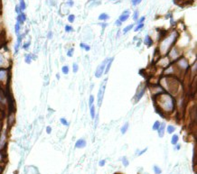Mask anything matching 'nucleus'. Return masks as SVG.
Listing matches in <instances>:
<instances>
[{"instance_id":"nucleus-1","label":"nucleus","mask_w":197,"mask_h":174,"mask_svg":"<svg viewBox=\"0 0 197 174\" xmlns=\"http://www.w3.org/2000/svg\"><path fill=\"white\" fill-rule=\"evenodd\" d=\"M157 103L159 108H161L165 112H172L175 107V101L173 96L168 93H161L157 96Z\"/></svg>"},{"instance_id":"nucleus-2","label":"nucleus","mask_w":197,"mask_h":174,"mask_svg":"<svg viewBox=\"0 0 197 174\" xmlns=\"http://www.w3.org/2000/svg\"><path fill=\"white\" fill-rule=\"evenodd\" d=\"M178 34L176 32H173L171 34H169L167 37H166L164 40L162 41L159 44V51L162 54H166V52H168V51L171 49V47L174 45V43L176 42V38H177Z\"/></svg>"},{"instance_id":"nucleus-3","label":"nucleus","mask_w":197,"mask_h":174,"mask_svg":"<svg viewBox=\"0 0 197 174\" xmlns=\"http://www.w3.org/2000/svg\"><path fill=\"white\" fill-rule=\"evenodd\" d=\"M162 86L166 88L169 93H176L178 89V81L175 78H163L160 80Z\"/></svg>"},{"instance_id":"nucleus-4","label":"nucleus","mask_w":197,"mask_h":174,"mask_svg":"<svg viewBox=\"0 0 197 174\" xmlns=\"http://www.w3.org/2000/svg\"><path fill=\"white\" fill-rule=\"evenodd\" d=\"M10 79V72L8 69H0V86H6Z\"/></svg>"},{"instance_id":"nucleus-5","label":"nucleus","mask_w":197,"mask_h":174,"mask_svg":"<svg viewBox=\"0 0 197 174\" xmlns=\"http://www.w3.org/2000/svg\"><path fill=\"white\" fill-rule=\"evenodd\" d=\"M10 66V61H8V57L0 51V69H7Z\"/></svg>"},{"instance_id":"nucleus-6","label":"nucleus","mask_w":197,"mask_h":174,"mask_svg":"<svg viewBox=\"0 0 197 174\" xmlns=\"http://www.w3.org/2000/svg\"><path fill=\"white\" fill-rule=\"evenodd\" d=\"M108 62V59L104 60V61H102L100 65H99V67L97 68L96 70V72H95V76L96 78H100L103 74H104V71H105V67H106V64Z\"/></svg>"},{"instance_id":"nucleus-7","label":"nucleus","mask_w":197,"mask_h":174,"mask_svg":"<svg viewBox=\"0 0 197 174\" xmlns=\"http://www.w3.org/2000/svg\"><path fill=\"white\" fill-rule=\"evenodd\" d=\"M105 87H106V80L102 83V85L100 87L99 89V93H98V106H100L102 104V100H103V96H104V91Z\"/></svg>"},{"instance_id":"nucleus-8","label":"nucleus","mask_w":197,"mask_h":174,"mask_svg":"<svg viewBox=\"0 0 197 174\" xmlns=\"http://www.w3.org/2000/svg\"><path fill=\"white\" fill-rule=\"evenodd\" d=\"M177 66L179 67V69H180V70H182V71H186V70H187V68H188V61H187V60L185 59V57L181 58V59L177 61Z\"/></svg>"},{"instance_id":"nucleus-9","label":"nucleus","mask_w":197,"mask_h":174,"mask_svg":"<svg viewBox=\"0 0 197 174\" xmlns=\"http://www.w3.org/2000/svg\"><path fill=\"white\" fill-rule=\"evenodd\" d=\"M170 57H171L172 60H176L180 57V52L176 48H173L171 49V52H170Z\"/></svg>"},{"instance_id":"nucleus-10","label":"nucleus","mask_w":197,"mask_h":174,"mask_svg":"<svg viewBox=\"0 0 197 174\" xmlns=\"http://www.w3.org/2000/svg\"><path fill=\"white\" fill-rule=\"evenodd\" d=\"M144 92H145V86L142 87L141 88H138V91H137V96H136V101H138L142 96L144 95Z\"/></svg>"},{"instance_id":"nucleus-11","label":"nucleus","mask_w":197,"mask_h":174,"mask_svg":"<svg viewBox=\"0 0 197 174\" xmlns=\"http://www.w3.org/2000/svg\"><path fill=\"white\" fill-rule=\"evenodd\" d=\"M165 129H166V123H162V124H160V126H159V128L157 129L159 137H161L162 138V137L164 136Z\"/></svg>"},{"instance_id":"nucleus-12","label":"nucleus","mask_w":197,"mask_h":174,"mask_svg":"<svg viewBox=\"0 0 197 174\" xmlns=\"http://www.w3.org/2000/svg\"><path fill=\"white\" fill-rule=\"evenodd\" d=\"M86 146V141L84 139H79L78 141L76 142V144H75V147L76 148H84Z\"/></svg>"},{"instance_id":"nucleus-13","label":"nucleus","mask_w":197,"mask_h":174,"mask_svg":"<svg viewBox=\"0 0 197 174\" xmlns=\"http://www.w3.org/2000/svg\"><path fill=\"white\" fill-rule=\"evenodd\" d=\"M129 14H130L129 11H125V12L119 16V21L122 23V22H125L126 20H128V18L129 17Z\"/></svg>"},{"instance_id":"nucleus-14","label":"nucleus","mask_w":197,"mask_h":174,"mask_svg":"<svg viewBox=\"0 0 197 174\" xmlns=\"http://www.w3.org/2000/svg\"><path fill=\"white\" fill-rule=\"evenodd\" d=\"M7 124H8L9 126H12L14 124V113H11L9 115V116L7 117Z\"/></svg>"},{"instance_id":"nucleus-15","label":"nucleus","mask_w":197,"mask_h":174,"mask_svg":"<svg viewBox=\"0 0 197 174\" xmlns=\"http://www.w3.org/2000/svg\"><path fill=\"white\" fill-rule=\"evenodd\" d=\"M112 61H113V58H109V59H108V62H107V64H106V67H105L104 73H108V72H109V69H110V67H111Z\"/></svg>"},{"instance_id":"nucleus-16","label":"nucleus","mask_w":197,"mask_h":174,"mask_svg":"<svg viewBox=\"0 0 197 174\" xmlns=\"http://www.w3.org/2000/svg\"><path fill=\"white\" fill-rule=\"evenodd\" d=\"M33 55H32V54H26L25 57H24V61H25L27 64H30L32 62V61L34 59V57H33Z\"/></svg>"},{"instance_id":"nucleus-17","label":"nucleus","mask_w":197,"mask_h":174,"mask_svg":"<svg viewBox=\"0 0 197 174\" xmlns=\"http://www.w3.org/2000/svg\"><path fill=\"white\" fill-rule=\"evenodd\" d=\"M25 19H26L25 14H23V13H21V14H19V16H18V18H17V20H18L17 23H18L19 24H22L24 21H25Z\"/></svg>"},{"instance_id":"nucleus-18","label":"nucleus","mask_w":197,"mask_h":174,"mask_svg":"<svg viewBox=\"0 0 197 174\" xmlns=\"http://www.w3.org/2000/svg\"><path fill=\"white\" fill-rule=\"evenodd\" d=\"M144 42H145V43L147 45V46H148V47H150V46L152 45V43H153V41H152V39L150 38V36L147 35V36H146V38H145V40H144Z\"/></svg>"},{"instance_id":"nucleus-19","label":"nucleus","mask_w":197,"mask_h":174,"mask_svg":"<svg viewBox=\"0 0 197 174\" xmlns=\"http://www.w3.org/2000/svg\"><path fill=\"white\" fill-rule=\"evenodd\" d=\"M90 116H91V118L92 119H94L95 118V107H94V105H91V106H90Z\"/></svg>"},{"instance_id":"nucleus-20","label":"nucleus","mask_w":197,"mask_h":174,"mask_svg":"<svg viewBox=\"0 0 197 174\" xmlns=\"http://www.w3.org/2000/svg\"><path fill=\"white\" fill-rule=\"evenodd\" d=\"M178 140H179V137H178L177 134H174L173 136H172V139H171V143H172V144H174V145H176V144H177Z\"/></svg>"},{"instance_id":"nucleus-21","label":"nucleus","mask_w":197,"mask_h":174,"mask_svg":"<svg viewBox=\"0 0 197 174\" xmlns=\"http://www.w3.org/2000/svg\"><path fill=\"white\" fill-rule=\"evenodd\" d=\"M128 123H126L123 126L121 127V133H122L123 134H126V132L128 131Z\"/></svg>"},{"instance_id":"nucleus-22","label":"nucleus","mask_w":197,"mask_h":174,"mask_svg":"<svg viewBox=\"0 0 197 174\" xmlns=\"http://www.w3.org/2000/svg\"><path fill=\"white\" fill-rule=\"evenodd\" d=\"M20 11H24L25 9V3H24V0H20Z\"/></svg>"},{"instance_id":"nucleus-23","label":"nucleus","mask_w":197,"mask_h":174,"mask_svg":"<svg viewBox=\"0 0 197 174\" xmlns=\"http://www.w3.org/2000/svg\"><path fill=\"white\" fill-rule=\"evenodd\" d=\"M175 131H176V128H175L174 125H168L167 126V133L168 134H173Z\"/></svg>"},{"instance_id":"nucleus-24","label":"nucleus","mask_w":197,"mask_h":174,"mask_svg":"<svg viewBox=\"0 0 197 174\" xmlns=\"http://www.w3.org/2000/svg\"><path fill=\"white\" fill-rule=\"evenodd\" d=\"M159 126H160V122H159V121H156L155 124L153 125V130H154V131H157Z\"/></svg>"},{"instance_id":"nucleus-25","label":"nucleus","mask_w":197,"mask_h":174,"mask_svg":"<svg viewBox=\"0 0 197 174\" xmlns=\"http://www.w3.org/2000/svg\"><path fill=\"white\" fill-rule=\"evenodd\" d=\"M62 73H63V74H65V75H66V74H68V73H69V67H68V66H63V67H62Z\"/></svg>"},{"instance_id":"nucleus-26","label":"nucleus","mask_w":197,"mask_h":174,"mask_svg":"<svg viewBox=\"0 0 197 174\" xmlns=\"http://www.w3.org/2000/svg\"><path fill=\"white\" fill-rule=\"evenodd\" d=\"M108 18H109V15H108L107 14H101L100 16H99V19H100V20H106V19H108Z\"/></svg>"},{"instance_id":"nucleus-27","label":"nucleus","mask_w":197,"mask_h":174,"mask_svg":"<svg viewBox=\"0 0 197 174\" xmlns=\"http://www.w3.org/2000/svg\"><path fill=\"white\" fill-rule=\"evenodd\" d=\"M81 47L83 48V49L85 50V51H90V47L89 46V45L85 44V43H81Z\"/></svg>"},{"instance_id":"nucleus-28","label":"nucleus","mask_w":197,"mask_h":174,"mask_svg":"<svg viewBox=\"0 0 197 174\" xmlns=\"http://www.w3.org/2000/svg\"><path fill=\"white\" fill-rule=\"evenodd\" d=\"M154 171H155V173L156 174H161V172H162L161 169H160L159 167H157V166H155Z\"/></svg>"},{"instance_id":"nucleus-29","label":"nucleus","mask_w":197,"mask_h":174,"mask_svg":"<svg viewBox=\"0 0 197 174\" xmlns=\"http://www.w3.org/2000/svg\"><path fill=\"white\" fill-rule=\"evenodd\" d=\"M60 121H61V123H62V125H69V123L67 122V120L65 119V118H61L60 119Z\"/></svg>"},{"instance_id":"nucleus-30","label":"nucleus","mask_w":197,"mask_h":174,"mask_svg":"<svg viewBox=\"0 0 197 174\" xmlns=\"http://www.w3.org/2000/svg\"><path fill=\"white\" fill-rule=\"evenodd\" d=\"M132 27H133V24H130V25H128V26H127L126 28L124 29V31H123V32H124V33H128V31H129V30H131V28H132Z\"/></svg>"},{"instance_id":"nucleus-31","label":"nucleus","mask_w":197,"mask_h":174,"mask_svg":"<svg viewBox=\"0 0 197 174\" xmlns=\"http://www.w3.org/2000/svg\"><path fill=\"white\" fill-rule=\"evenodd\" d=\"M14 28H15V33H16V34H19V31H20V24H18V23H17V24H15V27H14Z\"/></svg>"},{"instance_id":"nucleus-32","label":"nucleus","mask_w":197,"mask_h":174,"mask_svg":"<svg viewBox=\"0 0 197 174\" xmlns=\"http://www.w3.org/2000/svg\"><path fill=\"white\" fill-rule=\"evenodd\" d=\"M93 102H94V96L91 95V96H90V100H89V105L90 106H91V105H93Z\"/></svg>"},{"instance_id":"nucleus-33","label":"nucleus","mask_w":197,"mask_h":174,"mask_svg":"<svg viewBox=\"0 0 197 174\" xmlns=\"http://www.w3.org/2000/svg\"><path fill=\"white\" fill-rule=\"evenodd\" d=\"M142 27H144V24H138L137 27L135 28V32H138V31H139L140 29L142 28Z\"/></svg>"},{"instance_id":"nucleus-34","label":"nucleus","mask_w":197,"mask_h":174,"mask_svg":"<svg viewBox=\"0 0 197 174\" xmlns=\"http://www.w3.org/2000/svg\"><path fill=\"white\" fill-rule=\"evenodd\" d=\"M74 18H75V16H74L73 14H71V15H69V17H68V20H69L70 23H72V22L74 21Z\"/></svg>"},{"instance_id":"nucleus-35","label":"nucleus","mask_w":197,"mask_h":174,"mask_svg":"<svg viewBox=\"0 0 197 174\" xmlns=\"http://www.w3.org/2000/svg\"><path fill=\"white\" fill-rule=\"evenodd\" d=\"M122 162H123V164L125 165V166H128V161L127 160L126 157H123V158H122Z\"/></svg>"},{"instance_id":"nucleus-36","label":"nucleus","mask_w":197,"mask_h":174,"mask_svg":"<svg viewBox=\"0 0 197 174\" xmlns=\"http://www.w3.org/2000/svg\"><path fill=\"white\" fill-rule=\"evenodd\" d=\"M29 46H30V42H25L24 45H23V49L24 50H27L29 48Z\"/></svg>"},{"instance_id":"nucleus-37","label":"nucleus","mask_w":197,"mask_h":174,"mask_svg":"<svg viewBox=\"0 0 197 174\" xmlns=\"http://www.w3.org/2000/svg\"><path fill=\"white\" fill-rule=\"evenodd\" d=\"M72 54H73V48H71V49L69 50V52H67V55L69 57H71L72 56Z\"/></svg>"},{"instance_id":"nucleus-38","label":"nucleus","mask_w":197,"mask_h":174,"mask_svg":"<svg viewBox=\"0 0 197 174\" xmlns=\"http://www.w3.org/2000/svg\"><path fill=\"white\" fill-rule=\"evenodd\" d=\"M78 69H79L78 65H77L76 63H73V72L74 73H76L77 71H78Z\"/></svg>"},{"instance_id":"nucleus-39","label":"nucleus","mask_w":197,"mask_h":174,"mask_svg":"<svg viewBox=\"0 0 197 174\" xmlns=\"http://www.w3.org/2000/svg\"><path fill=\"white\" fill-rule=\"evenodd\" d=\"M141 1H142V0H132V3H133L134 5H138Z\"/></svg>"},{"instance_id":"nucleus-40","label":"nucleus","mask_w":197,"mask_h":174,"mask_svg":"<svg viewBox=\"0 0 197 174\" xmlns=\"http://www.w3.org/2000/svg\"><path fill=\"white\" fill-rule=\"evenodd\" d=\"M65 31H66V32H71V31H72V27L69 25H66L65 26Z\"/></svg>"},{"instance_id":"nucleus-41","label":"nucleus","mask_w":197,"mask_h":174,"mask_svg":"<svg viewBox=\"0 0 197 174\" xmlns=\"http://www.w3.org/2000/svg\"><path fill=\"white\" fill-rule=\"evenodd\" d=\"M46 133H47L48 134H50L51 133H52V127H51V126L46 127Z\"/></svg>"},{"instance_id":"nucleus-42","label":"nucleus","mask_w":197,"mask_h":174,"mask_svg":"<svg viewBox=\"0 0 197 174\" xmlns=\"http://www.w3.org/2000/svg\"><path fill=\"white\" fill-rule=\"evenodd\" d=\"M144 21H145V16L141 17V18H140L139 20H138V23L140 24H142V23H143V22H144Z\"/></svg>"},{"instance_id":"nucleus-43","label":"nucleus","mask_w":197,"mask_h":174,"mask_svg":"<svg viewBox=\"0 0 197 174\" xmlns=\"http://www.w3.org/2000/svg\"><path fill=\"white\" fill-rule=\"evenodd\" d=\"M138 17V11H136L135 14H134V20H137Z\"/></svg>"},{"instance_id":"nucleus-44","label":"nucleus","mask_w":197,"mask_h":174,"mask_svg":"<svg viewBox=\"0 0 197 174\" xmlns=\"http://www.w3.org/2000/svg\"><path fill=\"white\" fill-rule=\"evenodd\" d=\"M105 162H105L104 160L100 161V166H104V165H105Z\"/></svg>"},{"instance_id":"nucleus-45","label":"nucleus","mask_w":197,"mask_h":174,"mask_svg":"<svg viewBox=\"0 0 197 174\" xmlns=\"http://www.w3.org/2000/svg\"><path fill=\"white\" fill-rule=\"evenodd\" d=\"M3 102V96L1 95V92H0V103H2Z\"/></svg>"},{"instance_id":"nucleus-46","label":"nucleus","mask_w":197,"mask_h":174,"mask_svg":"<svg viewBox=\"0 0 197 174\" xmlns=\"http://www.w3.org/2000/svg\"><path fill=\"white\" fill-rule=\"evenodd\" d=\"M147 148H146L145 150H143L142 152H141V153H139V155H141V154H142V153H145V152H146V151H147Z\"/></svg>"},{"instance_id":"nucleus-47","label":"nucleus","mask_w":197,"mask_h":174,"mask_svg":"<svg viewBox=\"0 0 197 174\" xmlns=\"http://www.w3.org/2000/svg\"><path fill=\"white\" fill-rule=\"evenodd\" d=\"M121 24V22L119 21V20H118V21H117V25H120Z\"/></svg>"},{"instance_id":"nucleus-48","label":"nucleus","mask_w":197,"mask_h":174,"mask_svg":"<svg viewBox=\"0 0 197 174\" xmlns=\"http://www.w3.org/2000/svg\"><path fill=\"white\" fill-rule=\"evenodd\" d=\"M49 38H52V33H49V36H48Z\"/></svg>"},{"instance_id":"nucleus-49","label":"nucleus","mask_w":197,"mask_h":174,"mask_svg":"<svg viewBox=\"0 0 197 174\" xmlns=\"http://www.w3.org/2000/svg\"><path fill=\"white\" fill-rule=\"evenodd\" d=\"M2 171H3V170H2V168H1V167H0V174H1V173H2Z\"/></svg>"}]
</instances>
